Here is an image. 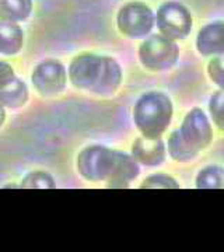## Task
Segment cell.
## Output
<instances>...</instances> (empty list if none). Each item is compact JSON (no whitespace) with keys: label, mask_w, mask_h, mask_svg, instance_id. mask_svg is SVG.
I'll return each instance as SVG.
<instances>
[{"label":"cell","mask_w":224,"mask_h":252,"mask_svg":"<svg viewBox=\"0 0 224 252\" xmlns=\"http://www.w3.org/2000/svg\"><path fill=\"white\" fill-rule=\"evenodd\" d=\"M13 77H14V72H13L11 66L7 63L0 62V87L11 80Z\"/></svg>","instance_id":"d6986e66"},{"label":"cell","mask_w":224,"mask_h":252,"mask_svg":"<svg viewBox=\"0 0 224 252\" xmlns=\"http://www.w3.org/2000/svg\"><path fill=\"white\" fill-rule=\"evenodd\" d=\"M28 99V90L26 83L16 76L0 87V104L7 108H20Z\"/></svg>","instance_id":"7c38bea8"},{"label":"cell","mask_w":224,"mask_h":252,"mask_svg":"<svg viewBox=\"0 0 224 252\" xmlns=\"http://www.w3.org/2000/svg\"><path fill=\"white\" fill-rule=\"evenodd\" d=\"M207 72H209L210 79L215 81L220 89L224 90V58L217 56L215 59H212L207 66Z\"/></svg>","instance_id":"ac0fdd59"},{"label":"cell","mask_w":224,"mask_h":252,"mask_svg":"<svg viewBox=\"0 0 224 252\" xmlns=\"http://www.w3.org/2000/svg\"><path fill=\"white\" fill-rule=\"evenodd\" d=\"M209 109L217 127L224 132V90L217 91L212 97Z\"/></svg>","instance_id":"e0dca14e"},{"label":"cell","mask_w":224,"mask_h":252,"mask_svg":"<svg viewBox=\"0 0 224 252\" xmlns=\"http://www.w3.org/2000/svg\"><path fill=\"white\" fill-rule=\"evenodd\" d=\"M199 189H224V168L212 165L199 172L196 178Z\"/></svg>","instance_id":"5bb4252c"},{"label":"cell","mask_w":224,"mask_h":252,"mask_svg":"<svg viewBox=\"0 0 224 252\" xmlns=\"http://www.w3.org/2000/svg\"><path fill=\"white\" fill-rule=\"evenodd\" d=\"M134 124L146 137H160L168 127L172 118L171 99L161 93H147L136 102Z\"/></svg>","instance_id":"277c9868"},{"label":"cell","mask_w":224,"mask_h":252,"mask_svg":"<svg viewBox=\"0 0 224 252\" xmlns=\"http://www.w3.org/2000/svg\"><path fill=\"white\" fill-rule=\"evenodd\" d=\"M156 23L162 35L171 41L184 39L192 28V17L189 11L177 1L164 3L157 11Z\"/></svg>","instance_id":"8992f818"},{"label":"cell","mask_w":224,"mask_h":252,"mask_svg":"<svg viewBox=\"0 0 224 252\" xmlns=\"http://www.w3.org/2000/svg\"><path fill=\"white\" fill-rule=\"evenodd\" d=\"M77 170L93 182L108 181L109 188H128L140 172L133 156L104 146L84 149L77 157Z\"/></svg>","instance_id":"6da1fadb"},{"label":"cell","mask_w":224,"mask_h":252,"mask_svg":"<svg viewBox=\"0 0 224 252\" xmlns=\"http://www.w3.org/2000/svg\"><path fill=\"white\" fill-rule=\"evenodd\" d=\"M196 48L203 56L224 54V23H213L200 30Z\"/></svg>","instance_id":"30bf717a"},{"label":"cell","mask_w":224,"mask_h":252,"mask_svg":"<svg viewBox=\"0 0 224 252\" xmlns=\"http://www.w3.org/2000/svg\"><path fill=\"white\" fill-rule=\"evenodd\" d=\"M24 42L23 30L16 23L0 20V54L16 55Z\"/></svg>","instance_id":"8fae6325"},{"label":"cell","mask_w":224,"mask_h":252,"mask_svg":"<svg viewBox=\"0 0 224 252\" xmlns=\"http://www.w3.org/2000/svg\"><path fill=\"white\" fill-rule=\"evenodd\" d=\"M132 156L137 162L156 167L165 158V146L160 137H139L132 146Z\"/></svg>","instance_id":"9c48e42d"},{"label":"cell","mask_w":224,"mask_h":252,"mask_svg":"<svg viewBox=\"0 0 224 252\" xmlns=\"http://www.w3.org/2000/svg\"><path fill=\"white\" fill-rule=\"evenodd\" d=\"M178 46L164 35L147 38L139 49L140 62L152 72H161L171 69L178 61Z\"/></svg>","instance_id":"5b68a950"},{"label":"cell","mask_w":224,"mask_h":252,"mask_svg":"<svg viewBox=\"0 0 224 252\" xmlns=\"http://www.w3.org/2000/svg\"><path fill=\"white\" fill-rule=\"evenodd\" d=\"M21 188L24 189H52L55 188L54 178L48 172L35 171L28 174L21 182Z\"/></svg>","instance_id":"9a60e30c"},{"label":"cell","mask_w":224,"mask_h":252,"mask_svg":"<svg viewBox=\"0 0 224 252\" xmlns=\"http://www.w3.org/2000/svg\"><path fill=\"white\" fill-rule=\"evenodd\" d=\"M153 24V11L143 3L132 1L119 10L118 28L124 35L129 38H143L152 31Z\"/></svg>","instance_id":"52a82bcc"},{"label":"cell","mask_w":224,"mask_h":252,"mask_svg":"<svg viewBox=\"0 0 224 252\" xmlns=\"http://www.w3.org/2000/svg\"><path fill=\"white\" fill-rule=\"evenodd\" d=\"M140 188L143 189H178L179 184L175 182V180L165 175V174H156L143 181V184L140 185Z\"/></svg>","instance_id":"2e32d148"},{"label":"cell","mask_w":224,"mask_h":252,"mask_svg":"<svg viewBox=\"0 0 224 252\" xmlns=\"http://www.w3.org/2000/svg\"><path fill=\"white\" fill-rule=\"evenodd\" d=\"M66 69L58 61H46L36 66L32 73V83L39 94L55 95L66 86Z\"/></svg>","instance_id":"ba28073f"},{"label":"cell","mask_w":224,"mask_h":252,"mask_svg":"<svg viewBox=\"0 0 224 252\" xmlns=\"http://www.w3.org/2000/svg\"><path fill=\"white\" fill-rule=\"evenodd\" d=\"M69 79L80 90L97 95H112L122 81V70L112 58L84 54L70 63Z\"/></svg>","instance_id":"7a4b0ae2"},{"label":"cell","mask_w":224,"mask_h":252,"mask_svg":"<svg viewBox=\"0 0 224 252\" xmlns=\"http://www.w3.org/2000/svg\"><path fill=\"white\" fill-rule=\"evenodd\" d=\"M32 0H0V20L23 21L31 14Z\"/></svg>","instance_id":"4fadbf2b"},{"label":"cell","mask_w":224,"mask_h":252,"mask_svg":"<svg viewBox=\"0 0 224 252\" xmlns=\"http://www.w3.org/2000/svg\"><path fill=\"white\" fill-rule=\"evenodd\" d=\"M212 139L213 132L206 114L202 109L193 108L184 118L178 130L171 133L168 153L175 161H191L206 149Z\"/></svg>","instance_id":"3957f363"},{"label":"cell","mask_w":224,"mask_h":252,"mask_svg":"<svg viewBox=\"0 0 224 252\" xmlns=\"http://www.w3.org/2000/svg\"><path fill=\"white\" fill-rule=\"evenodd\" d=\"M4 118H6V115H4V108H3V105L0 104V127H1L3 122H4Z\"/></svg>","instance_id":"ffe728a7"}]
</instances>
